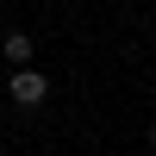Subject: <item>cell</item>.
Segmentation results:
<instances>
[{"label":"cell","mask_w":156,"mask_h":156,"mask_svg":"<svg viewBox=\"0 0 156 156\" xmlns=\"http://www.w3.org/2000/svg\"><path fill=\"white\" fill-rule=\"evenodd\" d=\"M31 56H37V44H31L25 31H6V37H0V62H12V69H19V62H31Z\"/></svg>","instance_id":"7a4b0ae2"},{"label":"cell","mask_w":156,"mask_h":156,"mask_svg":"<svg viewBox=\"0 0 156 156\" xmlns=\"http://www.w3.org/2000/svg\"><path fill=\"white\" fill-rule=\"evenodd\" d=\"M150 150H156V131H150Z\"/></svg>","instance_id":"3957f363"},{"label":"cell","mask_w":156,"mask_h":156,"mask_svg":"<svg viewBox=\"0 0 156 156\" xmlns=\"http://www.w3.org/2000/svg\"><path fill=\"white\" fill-rule=\"evenodd\" d=\"M6 94H12V106H44V100H50V75L31 69V62H19L12 81H6Z\"/></svg>","instance_id":"6da1fadb"}]
</instances>
